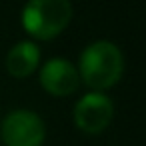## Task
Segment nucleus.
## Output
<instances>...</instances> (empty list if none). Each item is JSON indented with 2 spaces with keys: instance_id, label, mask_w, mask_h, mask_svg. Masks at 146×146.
I'll list each match as a JSON object with an SVG mask.
<instances>
[{
  "instance_id": "20e7f679",
  "label": "nucleus",
  "mask_w": 146,
  "mask_h": 146,
  "mask_svg": "<svg viewBox=\"0 0 146 146\" xmlns=\"http://www.w3.org/2000/svg\"><path fill=\"white\" fill-rule=\"evenodd\" d=\"M72 118L78 130L86 134H100L110 126L114 118V102L108 94L90 90L74 104Z\"/></svg>"
},
{
  "instance_id": "f03ea898",
  "label": "nucleus",
  "mask_w": 146,
  "mask_h": 146,
  "mask_svg": "<svg viewBox=\"0 0 146 146\" xmlns=\"http://www.w3.org/2000/svg\"><path fill=\"white\" fill-rule=\"evenodd\" d=\"M72 20L70 0H28L22 8V28L34 40L60 36Z\"/></svg>"
},
{
  "instance_id": "39448f33",
  "label": "nucleus",
  "mask_w": 146,
  "mask_h": 146,
  "mask_svg": "<svg viewBox=\"0 0 146 146\" xmlns=\"http://www.w3.org/2000/svg\"><path fill=\"white\" fill-rule=\"evenodd\" d=\"M40 84L48 94H52L56 98H62V96H70L78 90L80 74H78V68L68 58L54 56V58H50L42 64Z\"/></svg>"
},
{
  "instance_id": "423d86ee",
  "label": "nucleus",
  "mask_w": 146,
  "mask_h": 146,
  "mask_svg": "<svg viewBox=\"0 0 146 146\" xmlns=\"http://www.w3.org/2000/svg\"><path fill=\"white\" fill-rule=\"evenodd\" d=\"M40 64V48L30 42L22 40L16 42L6 54V70L14 78H28Z\"/></svg>"
},
{
  "instance_id": "7ed1b4c3",
  "label": "nucleus",
  "mask_w": 146,
  "mask_h": 146,
  "mask_svg": "<svg viewBox=\"0 0 146 146\" xmlns=\"http://www.w3.org/2000/svg\"><path fill=\"white\" fill-rule=\"evenodd\" d=\"M0 138L4 146H42L46 138V124L36 112L16 108L2 118Z\"/></svg>"
},
{
  "instance_id": "f257e3e1",
  "label": "nucleus",
  "mask_w": 146,
  "mask_h": 146,
  "mask_svg": "<svg viewBox=\"0 0 146 146\" xmlns=\"http://www.w3.org/2000/svg\"><path fill=\"white\" fill-rule=\"evenodd\" d=\"M80 82L94 92H104L116 86L124 74V54L110 40L90 42L78 58Z\"/></svg>"
}]
</instances>
